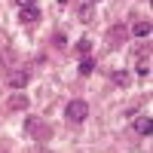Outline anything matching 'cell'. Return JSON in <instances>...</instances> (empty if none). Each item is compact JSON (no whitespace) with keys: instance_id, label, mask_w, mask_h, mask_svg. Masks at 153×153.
I'll return each instance as SVG.
<instances>
[{"instance_id":"6da1fadb","label":"cell","mask_w":153,"mask_h":153,"mask_svg":"<svg viewBox=\"0 0 153 153\" xmlns=\"http://www.w3.org/2000/svg\"><path fill=\"white\" fill-rule=\"evenodd\" d=\"M86 117H89V101H83V98H74L71 104L65 107V120H68L71 126H80Z\"/></svg>"},{"instance_id":"7a4b0ae2","label":"cell","mask_w":153,"mask_h":153,"mask_svg":"<svg viewBox=\"0 0 153 153\" xmlns=\"http://www.w3.org/2000/svg\"><path fill=\"white\" fill-rule=\"evenodd\" d=\"M25 132H28L31 138H37V141H46V138L52 135V132H49V126H43V120H37V117H31L28 123H25Z\"/></svg>"},{"instance_id":"3957f363","label":"cell","mask_w":153,"mask_h":153,"mask_svg":"<svg viewBox=\"0 0 153 153\" xmlns=\"http://www.w3.org/2000/svg\"><path fill=\"white\" fill-rule=\"evenodd\" d=\"M19 22L22 25H37V22H40V6H25V9H19Z\"/></svg>"},{"instance_id":"277c9868","label":"cell","mask_w":153,"mask_h":153,"mask_svg":"<svg viewBox=\"0 0 153 153\" xmlns=\"http://www.w3.org/2000/svg\"><path fill=\"white\" fill-rule=\"evenodd\" d=\"M28 80H31V76L25 74V71H16V74L9 76V86H12V89H25V86H28Z\"/></svg>"},{"instance_id":"5b68a950","label":"cell","mask_w":153,"mask_h":153,"mask_svg":"<svg viewBox=\"0 0 153 153\" xmlns=\"http://www.w3.org/2000/svg\"><path fill=\"white\" fill-rule=\"evenodd\" d=\"M76 16H80V22H86V25H89V22L95 19V3H83L80 9H76Z\"/></svg>"},{"instance_id":"8992f818","label":"cell","mask_w":153,"mask_h":153,"mask_svg":"<svg viewBox=\"0 0 153 153\" xmlns=\"http://www.w3.org/2000/svg\"><path fill=\"white\" fill-rule=\"evenodd\" d=\"M135 132H138V135H150V132H153V120H150V117L135 120Z\"/></svg>"},{"instance_id":"52a82bcc","label":"cell","mask_w":153,"mask_h":153,"mask_svg":"<svg viewBox=\"0 0 153 153\" xmlns=\"http://www.w3.org/2000/svg\"><path fill=\"white\" fill-rule=\"evenodd\" d=\"M25 107H28V95H12L9 98V110H25Z\"/></svg>"},{"instance_id":"ba28073f","label":"cell","mask_w":153,"mask_h":153,"mask_svg":"<svg viewBox=\"0 0 153 153\" xmlns=\"http://www.w3.org/2000/svg\"><path fill=\"white\" fill-rule=\"evenodd\" d=\"M150 28H153V25L144 19V22H138L135 28H132V34H135V37H150Z\"/></svg>"},{"instance_id":"9c48e42d","label":"cell","mask_w":153,"mask_h":153,"mask_svg":"<svg viewBox=\"0 0 153 153\" xmlns=\"http://www.w3.org/2000/svg\"><path fill=\"white\" fill-rule=\"evenodd\" d=\"M92 71H95V58H92V55H86V58L80 61V74H83V76H89Z\"/></svg>"},{"instance_id":"30bf717a","label":"cell","mask_w":153,"mask_h":153,"mask_svg":"<svg viewBox=\"0 0 153 153\" xmlns=\"http://www.w3.org/2000/svg\"><path fill=\"white\" fill-rule=\"evenodd\" d=\"M117 40H120V43L126 40V25H113V31H110V43H117Z\"/></svg>"},{"instance_id":"8fae6325","label":"cell","mask_w":153,"mask_h":153,"mask_svg":"<svg viewBox=\"0 0 153 153\" xmlns=\"http://www.w3.org/2000/svg\"><path fill=\"white\" fill-rule=\"evenodd\" d=\"M110 80L117 83V86H129V74H126V71H113V74H110Z\"/></svg>"},{"instance_id":"7c38bea8","label":"cell","mask_w":153,"mask_h":153,"mask_svg":"<svg viewBox=\"0 0 153 153\" xmlns=\"http://www.w3.org/2000/svg\"><path fill=\"white\" fill-rule=\"evenodd\" d=\"M89 49H92V43H89V40H80V43H76V55L86 58V55H89Z\"/></svg>"},{"instance_id":"4fadbf2b","label":"cell","mask_w":153,"mask_h":153,"mask_svg":"<svg viewBox=\"0 0 153 153\" xmlns=\"http://www.w3.org/2000/svg\"><path fill=\"white\" fill-rule=\"evenodd\" d=\"M138 76H150V61H138Z\"/></svg>"},{"instance_id":"5bb4252c","label":"cell","mask_w":153,"mask_h":153,"mask_svg":"<svg viewBox=\"0 0 153 153\" xmlns=\"http://www.w3.org/2000/svg\"><path fill=\"white\" fill-rule=\"evenodd\" d=\"M19 3V9H25V6H37V0H16Z\"/></svg>"},{"instance_id":"9a60e30c","label":"cell","mask_w":153,"mask_h":153,"mask_svg":"<svg viewBox=\"0 0 153 153\" xmlns=\"http://www.w3.org/2000/svg\"><path fill=\"white\" fill-rule=\"evenodd\" d=\"M58 3H68V0H58Z\"/></svg>"},{"instance_id":"2e32d148","label":"cell","mask_w":153,"mask_h":153,"mask_svg":"<svg viewBox=\"0 0 153 153\" xmlns=\"http://www.w3.org/2000/svg\"><path fill=\"white\" fill-rule=\"evenodd\" d=\"M89 3H98V0H89Z\"/></svg>"}]
</instances>
